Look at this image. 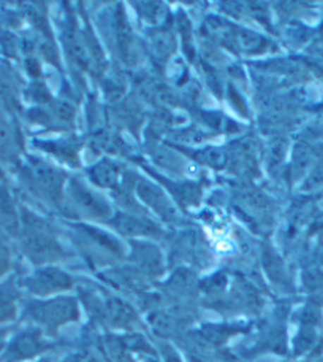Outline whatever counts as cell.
<instances>
[{"instance_id": "1", "label": "cell", "mask_w": 323, "mask_h": 362, "mask_svg": "<svg viewBox=\"0 0 323 362\" xmlns=\"http://www.w3.org/2000/svg\"><path fill=\"white\" fill-rule=\"evenodd\" d=\"M75 313V303L68 299H63L53 300L48 305L35 310L34 316H37L40 321L47 322V325H62L66 320H72Z\"/></svg>"}, {"instance_id": "2", "label": "cell", "mask_w": 323, "mask_h": 362, "mask_svg": "<svg viewBox=\"0 0 323 362\" xmlns=\"http://www.w3.org/2000/svg\"><path fill=\"white\" fill-rule=\"evenodd\" d=\"M37 288H48V291L62 289L68 286V276H66L57 270H44L37 276ZM34 284V286H35Z\"/></svg>"}, {"instance_id": "3", "label": "cell", "mask_w": 323, "mask_h": 362, "mask_svg": "<svg viewBox=\"0 0 323 362\" xmlns=\"http://www.w3.org/2000/svg\"><path fill=\"white\" fill-rule=\"evenodd\" d=\"M13 296L4 291V293H0V320H6L10 318L13 315Z\"/></svg>"}, {"instance_id": "4", "label": "cell", "mask_w": 323, "mask_h": 362, "mask_svg": "<svg viewBox=\"0 0 323 362\" xmlns=\"http://www.w3.org/2000/svg\"><path fill=\"white\" fill-rule=\"evenodd\" d=\"M6 262H8V251H6V247L0 240V274L5 270Z\"/></svg>"}, {"instance_id": "5", "label": "cell", "mask_w": 323, "mask_h": 362, "mask_svg": "<svg viewBox=\"0 0 323 362\" xmlns=\"http://www.w3.org/2000/svg\"><path fill=\"white\" fill-rule=\"evenodd\" d=\"M2 341H4V335L0 334V346H2Z\"/></svg>"}]
</instances>
